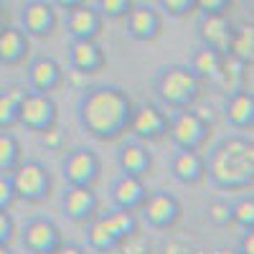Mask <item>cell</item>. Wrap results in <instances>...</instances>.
Listing matches in <instances>:
<instances>
[{"label":"cell","instance_id":"cell-30","mask_svg":"<svg viewBox=\"0 0 254 254\" xmlns=\"http://www.w3.org/2000/svg\"><path fill=\"white\" fill-rule=\"evenodd\" d=\"M94 8L104 20H122L132 8V0H94Z\"/></svg>","mask_w":254,"mask_h":254},{"label":"cell","instance_id":"cell-9","mask_svg":"<svg viewBox=\"0 0 254 254\" xmlns=\"http://www.w3.org/2000/svg\"><path fill=\"white\" fill-rule=\"evenodd\" d=\"M59 107L51 94L44 92H28L18 104V125L31 132H44L46 127L56 125Z\"/></svg>","mask_w":254,"mask_h":254},{"label":"cell","instance_id":"cell-12","mask_svg":"<svg viewBox=\"0 0 254 254\" xmlns=\"http://www.w3.org/2000/svg\"><path fill=\"white\" fill-rule=\"evenodd\" d=\"M20 28L33 38H49L56 28V8L49 0H26L20 5Z\"/></svg>","mask_w":254,"mask_h":254},{"label":"cell","instance_id":"cell-18","mask_svg":"<svg viewBox=\"0 0 254 254\" xmlns=\"http://www.w3.org/2000/svg\"><path fill=\"white\" fill-rule=\"evenodd\" d=\"M117 168L120 173H130V176H147L153 168V153L147 150V142L132 137V140H122L117 145V153H115Z\"/></svg>","mask_w":254,"mask_h":254},{"label":"cell","instance_id":"cell-2","mask_svg":"<svg viewBox=\"0 0 254 254\" xmlns=\"http://www.w3.org/2000/svg\"><path fill=\"white\" fill-rule=\"evenodd\" d=\"M206 178L219 190H247L254 183V142L244 135L221 137L208 150Z\"/></svg>","mask_w":254,"mask_h":254},{"label":"cell","instance_id":"cell-20","mask_svg":"<svg viewBox=\"0 0 254 254\" xmlns=\"http://www.w3.org/2000/svg\"><path fill=\"white\" fill-rule=\"evenodd\" d=\"M66 33L69 38H97L102 33V26H104V18L99 15V10L94 5H76L71 10H66Z\"/></svg>","mask_w":254,"mask_h":254},{"label":"cell","instance_id":"cell-41","mask_svg":"<svg viewBox=\"0 0 254 254\" xmlns=\"http://www.w3.org/2000/svg\"><path fill=\"white\" fill-rule=\"evenodd\" d=\"M49 3H51L54 8H61V10H71V8L81 5L84 0H49Z\"/></svg>","mask_w":254,"mask_h":254},{"label":"cell","instance_id":"cell-23","mask_svg":"<svg viewBox=\"0 0 254 254\" xmlns=\"http://www.w3.org/2000/svg\"><path fill=\"white\" fill-rule=\"evenodd\" d=\"M224 54H219V51H214V49H208V46H198L193 54H190V61H188V66L193 69V74L203 81V84H208V81H216V76H219V71H221V66H224Z\"/></svg>","mask_w":254,"mask_h":254},{"label":"cell","instance_id":"cell-11","mask_svg":"<svg viewBox=\"0 0 254 254\" xmlns=\"http://www.w3.org/2000/svg\"><path fill=\"white\" fill-rule=\"evenodd\" d=\"M61 214L74 224H87L99 214V196L92 186H66L61 190Z\"/></svg>","mask_w":254,"mask_h":254},{"label":"cell","instance_id":"cell-4","mask_svg":"<svg viewBox=\"0 0 254 254\" xmlns=\"http://www.w3.org/2000/svg\"><path fill=\"white\" fill-rule=\"evenodd\" d=\"M8 178L13 183L15 198L26 201V203H44L51 196V188H54L51 173H49V168L36 158H28V160L20 158L18 165L8 173Z\"/></svg>","mask_w":254,"mask_h":254},{"label":"cell","instance_id":"cell-42","mask_svg":"<svg viewBox=\"0 0 254 254\" xmlns=\"http://www.w3.org/2000/svg\"><path fill=\"white\" fill-rule=\"evenodd\" d=\"M0 254H13L10 244H0Z\"/></svg>","mask_w":254,"mask_h":254},{"label":"cell","instance_id":"cell-22","mask_svg":"<svg viewBox=\"0 0 254 254\" xmlns=\"http://www.w3.org/2000/svg\"><path fill=\"white\" fill-rule=\"evenodd\" d=\"M31 54V36L20 26H3L0 28V64L18 66Z\"/></svg>","mask_w":254,"mask_h":254},{"label":"cell","instance_id":"cell-26","mask_svg":"<svg viewBox=\"0 0 254 254\" xmlns=\"http://www.w3.org/2000/svg\"><path fill=\"white\" fill-rule=\"evenodd\" d=\"M226 56H234V59H239L244 64H252V59H254V28L252 26L244 23V26L234 28Z\"/></svg>","mask_w":254,"mask_h":254},{"label":"cell","instance_id":"cell-25","mask_svg":"<svg viewBox=\"0 0 254 254\" xmlns=\"http://www.w3.org/2000/svg\"><path fill=\"white\" fill-rule=\"evenodd\" d=\"M87 226V249L94 252V254H107V252H115L117 249V239L110 234L107 229H104V224L94 216L92 221L84 224Z\"/></svg>","mask_w":254,"mask_h":254},{"label":"cell","instance_id":"cell-21","mask_svg":"<svg viewBox=\"0 0 254 254\" xmlns=\"http://www.w3.org/2000/svg\"><path fill=\"white\" fill-rule=\"evenodd\" d=\"M171 176L183 186H196L206 178V158L201 150H176L171 158Z\"/></svg>","mask_w":254,"mask_h":254},{"label":"cell","instance_id":"cell-1","mask_svg":"<svg viewBox=\"0 0 254 254\" xmlns=\"http://www.w3.org/2000/svg\"><path fill=\"white\" fill-rule=\"evenodd\" d=\"M132 99L117 84H97L84 87L76 102V120L81 130L94 140L110 142L127 132V122L132 115Z\"/></svg>","mask_w":254,"mask_h":254},{"label":"cell","instance_id":"cell-7","mask_svg":"<svg viewBox=\"0 0 254 254\" xmlns=\"http://www.w3.org/2000/svg\"><path fill=\"white\" fill-rule=\"evenodd\" d=\"M137 211H140V219L145 226H150L153 231H168L171 226L178 224L183 206L168 190H147V196Z\"/></svg>","mask_w":254,"mask_h":254},{"label":"cell","instance_id":"cell-31","mask_svg":"<svg viewBox=\"0 0 254 254\" xmlns=\"http://www.w3.org/2000/svg\"><path fill=\"white\" fill-rule=\"evenodd\" d=\"M18 125V102L0 92V130H10Z\"/></svg>","mask_w":254,"mask_h":254},{"label":"cell","instance_id":"cell-39","mask_svg":"<svg viewBox=\"0 0 254 254\" xmlns=\"http://www.w3.org/2000/svg\"><path fill=\"white\" fill-rule=\"evenodd\" d=\"M237 254H254V231H244L237 244Z\"/></svg>","mask_w":254,"mask_h":254},{"label":"cell","instance_id":"cell-45","mask_svg":"<svg viewBox=\"0 0 254 254\" xmlns=\"http://www.w3.org/2000/svg\"><path fill=\"white\" fill-rule=\"evenodd\" d=\"M107 254H115V252H107Z\"/></svg>","mask_w":254,"mask_h":254},{"label":"cell","instance_id":"cell-8","mask_svg":"<svg viewBox=\"0 0 254 254\" xmlns=\"http://www.w3.org/2000/svg\"><path fill=\"white\" fill-rule=\"evenodd\" d=\"M168 120L171 115L165 112L163 104L142 102L132 107L130 122H127V132H132V137L142 142H158L168 135Z\"/></svg>","mask_w":254,"mask_h":254},{"label":"cell","instance_id":"cell-29","mask_svg":"<svg viewBox=\"0 0 254 254\" xmlns=\"http://www.w3.org/2000/svg\"><path fill=\"white\" fill-rule=\"evenodd\" d=\"M203 216H206V221L211 226L224 229V226L231 224V203L226 198H211L203 206Z\"/></svg>","mask_w":254,"mask_h":254},{"label":"cell","instance_id":"cell-16","mask_svg":"<svg viewBox=\"0 0 254 254\" xmlns=\"http://www.w3.org/2000/svg\"><path fill=\"white\" fill-rule=\"evenodd\" d=\"M122 20H125L127 36L135 38V41H155L160 36V28H163L160 10L153 8V5H145V3L132 5Z\"/></svg>","mask_w":254,"mask_h":254},{"label":"cell","instance_id":"cell-6","mask_svg":"<svg viewBox=\"0 0 254 254\" xmlns=\"http://www.w3.org/2000/svg\"><path fill=\"white\" fill-rule=\"evenodd\" d=\"M61 178L66 186H94L102 173V160L99 155L87 145H76L59 163Z\"/></svg>","mask_w":254,"mask_h":254},{"label":"cell","instance_id":"cell-24","mask_svg":"<svg viewBox=\"0 0 254 254\" xmlns=\"http://www.w3.org/2000/svg\"><path fill=\"white\" fill-rule=\"evenodd\" d=\"M97 219L104 224V229H107L117 242L127 239L130 234H135V231L140 229V221H137V214H135V211L110 208V211H104V214H97Z\"/></svg>","mask_w":254,"mask_h":254},{"label":"cell","instance_id":"cell-37","mask_svg":"<svg viewBox=\"0 0 254 254\" xmlns=\"http://www.w3.org/2000/svg\"><path fill=\"white\" fill-rule=\"evenodd\" d=\"M231 5V0H196L193 8L198 13H226Z\"/></svg>","mask_w":254,"mask_h":254},{"label":"cell","instance_id":"cell-38","mask_svg":"<svg viewBox=\"0 0 254 254\" xmlns=\"http://www.w3.org/2000/svg\"><path fill=\"white\" fill-rule=\"evenodd\" d=\"M49 254H89V249L87 247H81V244H76V242H59Z\"/></svg>","mask_w":254,"mask_h":254},{"label":"cell","instance_id":"cell-36","mask_svg":"<svg viewBox=\"0 0 254 254\" xmlns=\"http://www.w3.org/2000/svg\"><path fill=\"white\" fill-rule=\"evenodd\" d=\"M15 201V190L8 178V173H0V208H10Z\"/></svg>","mask_w":254,"mask_h":254},{"label":"cell","instance_id":"cell-43","mask_svg":"<svg viewBox=\"0 0 254 254\" xmlns=\"http://www.w3.org/2000/svg\"><path fill=\"white\" fill-rule=\"evenodd\" d=\"M216 254H237V249H219Z\"/></svg>","mask_w":254,"mask_h":254},{"label":"cell","instance_id":"cell-40","mask_svg":"<svg viewBox=\"0 0 254 254\" xmlns=\"http://www.w3.org/2000/svg\"><path fill=\"white\" fill-rule=\"evenodd\" d=\"M3 92H5V94H8L10 99H15V102L20 104V99H23V97H26V94H28L31 89L26 87V84H10V87H5Z\"/></svg>","mask_w":254,"mask_h":254},{"label":"cell","instance_id":"cell-17","mask_svg":"<svg viewBox=\"0 0 254 254\" xmlns=\"http://www.w3.org/2000/svg\"><path fill=\"white\" fill-rule=\"evenodd\" d=\"M147 196V186L142 181V176H130V173H120L112 186H110V203L112 208H122V211H135L142 206Z\"/></svg>","mask_w":254,"mask_h":254},{"label":"cell","instance_id":"cell-19","mask_svg":"<svg viewBox=\"0 0 254 254\" xmlns=\"http://www.w3.org/2000/svg\"><path fill=\"white\" fill-rule=\"evenodd\" d=\"M224 117L239 132H247L254 127V92L237 89L229 92L224 99Z\"/></svg>","mask_w":254,"mask_h":254},{"label":"cell","instance_id":"cell-5","mask_svg":"<svg viewBox=\"0 0 254 254\" xmlns=\"http://www.w3.org/2000/svg\"><path fill=\"white\" fill-rule=\"evenodd\" d=\"M211 132V120H206L198 110H173L168 120V135L176 150H203Z\"/></svg>","mask_w":254,"mask_h":254},{"label":"cell","instance_id":"cell-27","mask_svg":"<svg viewBox=\"0 0 254 254\" xmlns=\"http://www.w3.org/2000/svg\"><path fill=\"white\" fill-rule=\"evenodd\" d=\"M23 158V145L10 130H0V173H10Z\"/></svg>","mask_w":254,"mask_h":254},{"label":"cell","instance_id":"cell-15","mask_svg":"<svg viewBox=\"0 0 254 254\" xmlns=\"http://www.w3.org/2000/svg\"><path fill=\"white\" fill-rule=\"evenodd\" d=\"M69 66L84 76H94L107 66V56L97 38H71L69 44Z\"/></svg>","mask_w":254,"mask_h":254},{"label":"cell","instance_id":"cell-14","mask_svg":"<svg viewBox=\"0 0 254 254\" xmlns=\"http://www.w3.org/2000/svg\"><path fill=\"white\" fill-rule=\"evenodd\" d=\"M196 33H198L201 46H208V49H214V51L226 56L234 26H231V20L226 18V13H201L198 23H196Z\"/></svg>","mask_w":254,"mask_h":254},{"label":"cell","instance_id":"cell-28","mask_svg":"<svg viewBox=\"0 0 254 254\" xmlns=\"http://www.w3.org/2000/svg\"><path fill=\"white\" fill-rule=\"evenodd\" d=\"M231 224L242 226V231H254V196H242L231 203Z\"/></svg>","mask_w":254,"mask_h":254},{"label":"cell","instance_id":"cell-33","mask_svg":"<svg viewBox=\"0 0 254 254\" xmlns=\"http://www.w3.org/2000/svg\"><path fill=\"white\" fill-rule=\"evenodd\" d=\"M158 8L165 13V15H171V18H186L188 13H193V3L196 0H155Z\"/></svg>","mask_w":254,"mask_h":254},{"label":"cell","instance_id":"cell-35","mask_svg":"<svg viewBox=\"0 0 254 254\" xmlns=\"http://www.w3.org/2000/svg\"><path fill=\"white\" fill-rule=\"evenodd\" d=\"M15 237V221L8 214V208H0V244H10Z\"/></svg>","mask_w":254,"mask_h":254},{"label":"cell","instance_id":"cell-44","mask_svg":"<svg viewBox=\"0 0 254 254\" xmlns=\"http://www.w3.org/2000/svg\"><path fill=\"white\" fill-rule=\"evenodd\" d=\"M5 26V20H3V8H0V28Z\"/></svg>","mask_w":254,"mask_h":254},{"label":"cell","instance_id":"cell-3","mask_svg":"<svg viewBox=\"0 0 254 254\" xmlns=\"http://www.w3.org/2000/svg\"><path fill=\"white\" fill-rule=\"evenodd\" d=\"M153 92L165 110H188L196 107L203 92V81L188 64H165L153 79Z\"/></svg>","mask_w":254,"mask_h":254},{"label":"cell","instance_id":"cell-34","mask_svg":"<svg viewBox=\"0 0 254 254\" xmlns=\"http://www.w3.org/2000/svg\"><path fill=\"white\" fill-rule=\"evenodd\" d=\"M38 142H41V147H46V150L59 153L64 147V130H59L56 125H51L44 132H38Z\"/></svg>","mask_w":254,"mask_h":254},{"label":"cell","instance_id":"cell-10","mask_svg":"<svg viewBox=\"0 0 254 254\" xmlns=\"http://www.w3.org/2000/svg\"><path fill=\"white\" fill-rule=\"evenodd\" d=\"M61 242V229L51 216H31L20 229V244L28 254H49Z\"/></svg>","mask_w":254,"mask_h":254},{"label":"cell","instance_id":"cell-13","mask_svg":"<svg viewBox=\"0 0 254 254\" xmlns=\"http://www.w3.org/2000/svg\"><path fill=\"white\" fill-rule=\"evenodd\" d=\"M64 84V69L61 64L54 59V56H33L28 69H26V87L31 92H44V94H51L54 89H59Z\"/></svg>","mask_w":254,"mask_h":254},{"label":"cell","instance_id":"cell-32","mask_svg":"<svg viewBox=\"0 0 254 254\" xmlns=\"http://www.w3.org/2000/svg\"><path fill=\"white\" fill-rule=\"evenodd\" d=\"M115 252L117 254H150V242H147L140 231H135V234H130L127 239H122Z\"/></svg>","mask_w":254,"mask_h":254}]
</instances>
